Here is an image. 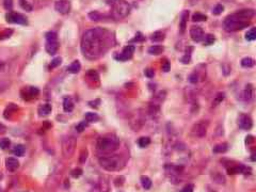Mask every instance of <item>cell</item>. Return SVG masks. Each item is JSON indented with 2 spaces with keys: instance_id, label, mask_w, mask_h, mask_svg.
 I'll return each mask as SVG.
<instances>
[{
  "instance_id": "cell-1",
  "label": "cell",
  "mask_w": 256,
  "mask_h": 192,
  "mask_svg": "<svg viewBox=\"0 0 256 192\" xmlns=\"http://www.w3.org/2000/svg\"><path fill=\"white\" fill-rule=\"evenodd\" d=\"M111 33L102 28L90 29L81 40V50L88 59H96L105 54L111 44Z\"/></svg>"
},
{
  "instance_id": "cell-2",
  "label": "cell",
  "mask_w": 256,
  "mask_h": 192,
  "mask_svg": "<svg viewBox=\"0 0 256 192\" xmlns=\"http://www.w3.org/2000/svg\"><path fill=\"white\" fill-rule=\"evenodd\" d=\"M224 28L226 31L230 32H235L238 30H242L244 28H248L250 26V21L242 19L240 17H238L235 13L232 15H228L226 18L223 21Z\"/></svg>"
},
{
  "instance_id": "cell-3",
  "label": "cell",
  "mask_w": 256,
  "mask_h": 192,
  "mask_svg": "<svg viewBox=\"0 0 256 192\" xmlns=\"http://www.w3.org/2000/svg\"><path fill=\"white\" fill-rule=\"evenodd\" d=\"M120 145V140L116 137H100L96 141V149L102 153H110L115 151Z\"/></svg>"
},
{
  "instance_id": "cell-4",
  "label": "cell",
  "mask_w": 256,
  "mask_h": 192,
  "mask_svg": "<svg viewBox=\"0 0 256 192\" xmlns=\"http://www.w3.org/2000/svg\"><path fill=\"white\" fill-rule=\"evenodd\" d=\"M123 160L119 155H109L99 158V164L107 171H116L123 166Z\"/></svg>"
},
{
  "instance_id": "cell-5",
  "label": "cell",
  "mask_w": 256,
  "mask_h": 192,
  "mask_svg": "<svg viewBox=\"0 0 256 192\" xmlns=\"http://www.w3.org/2000/svg\"><path fill=\"white\" fill-rule=\"evenodd\" d=\"M130 11V6L126 1H117L114 4L113 9H112V17L114 19H122L125 18Z\"/></svg>"
},
{
  "instance_id": "cell-6",
  "label": "cell",
  "mask_w": 256,
  "mask_h": 192,
  "mask_svg": "<svg viewBox=\"0 0 256 192\" xmlns=\"http://www.w3.org/2000/svg\"><path fill=\"white\" fill-rule=\"evenodd\" d=\"M77 141L74 137H65L62 140V153L65 158H71L74 155L75 149H76Z\"/></svg>"
},
{
  "instance_id": "cell-7",
  "label": "cell",
  "mask_w": 256,
  "mask_h": 192,
  "mask_svg": "<svg viewBox=\"0 0 256 192\" xmlns=\"http://www.w3.org/2000/svg\"><path fill=\"white\" fill-rule=\"evenodd\" d=\"M6 19L10 24H17V25H26L27 18L21 13L16 12H9L6 15Z\"/></svg>"
},
{
  "instance_id": "cell-8",
  "label": "cell",
  "mask_w": 256,
  "mask_h": 192,
  "mask_svg": "<svg viewBox=\"0 0 256 192\" xmlns=\"http://www.w3.org/2000/svg\"><path fill=\"white\" fill-rule=\"evenodd\" d=\"M192 133L193 136L199 137V138H203L206 134L207 131V122L206 121H200L197 123H195L192 127Z\"/></svg>"
},
{
  "instance_id": "cell-9",
  "label": "cell",
  "mask_w": 256,
  "mask_h": 192,
  "mask_svg": "<svg viewBox=\"0 0 256 192\" xmlns=\"http://www.w3.org/2000/svg\"><path fill=\"white\" fill-rule=\"evenodd\" d=\"M135 46L134 45H127V46L124 47V49H123V51L121 52L120 54H117L116 57H115V59L117 60V61H127L128 59H130L132 57V54H134L135 52Z\"/></svg>"
},
{
  "instance_id": "cell-10",
  "label": "cell",
  "mask_w": 256,
  "mask_h": 192,
  "mask_svg": "<svg viewBox=\"0 0 256 192\" xmlns=\"http://www.w3.org/2000/svg\"><path fill=\"white\" fill-rule=\"evenodd\" d=\"M190 36L194 42H201L204 39V31L199 26H192L190 28Z\"/></svg>"
},
{
  "instance_id": "cell-11",
  "label": "cell",
  "mask_w": 256,
  "mask_h": 192,
  "mask_svg": "<svg viewBox=\"0 0 256 192\" xmlns=\"http://www.w3.org/2000/svg\"><path fill=\"white\" fill-rule=\"evenodd\" d=\"M238 125L241 129H244V130H249V129L252 128V119L249 115L247 114H240L239 119H238Z\"/></svg>"
},
{
  "instance_id": "cell-12",
  "label": "cell",
  "mask_w": 256,
  "mask_h": 192,
  "mask_svg": "<svg viewBox=\"0 0 256 192\" xmlns=\"http://www.w3.org/2000/svg\"><path fill=\"white\" fill-rule=\"evenodd\" d=\"M227 172L228 174H232V175H234V174H244V175H247V174H251V168L243 166V164H238V166L230 168Z\"/></svg>"
},
{
  "instance_id": "cell-13",
  "label": "cell",
  "mask_w": 256,
  "mask_h": 192,
  "mask_svg": "<svg viewBox=\"0 0 256 192\" xmlns=\"http://www.w3.org/2000/svg\"><path fill=\"white\" fill-rule=\"evenodd\" d=\"M55 9L61 14H67L71 10V3L67 0H59L55 4Z\"/></svg>"
},
{
  "instance_id": "cell-14",
  "label": "cell",
  "mask_w": 256,
  "mask_h": 192,
  "mask_svg": "<svg viewBox=\"0 0 256 192\" xmlns=\"http://www.w3.org/2000/svg\"><path fill=\"white\" fill-rule=\"evenodd\" d=\"M235 14L237 15L238 17H240V18L245 19V21H249L250 18H252V17L255 16L256 11L253 9H243V10H240V11L236 12Z\"/></svg>"
},
{
  "instance_id": "cell-15",
  "label": "cell",
  "mask_w": 256,
  "mask_h": 192,
  "mask_svg": "<svg viewBox=\"0 0 256 192\" xmlns=\"http://www.w3.org/2000/svg\"><path fill=\"white\" fill-rule=\"evenodd\" d=\"M22 92H25L24 93H21V96L24 99H30V98H33V97H36L39 95L40 91L37 88H34V87H29V88L22 90Z\"/></svg>"
},
{
  "instance_id": "cell-16",
  "label": "cell",
  "mask_w": 256,
  "mask_h": 192,
  "mask_svg": "<svg viewBox=\"0 0 256 192\" xmlns=\"http://www.w3.org/2000/svg\"><path fill=\"white\" fill-rule=\"evenodd\" d=\"M6 166L9 171L15 172L19 168V161L16 158H14V157H9L6 160Z\"/></svg>"
},
{
  "instance_id": "cell-17",
  "label": "cell",
  "mask_w": 256,
  "mask_h": 192,
  "mask_svg": "<svg viewBox=\"0 0 256 192\" xmlns=\"http://www.w3.org/2000/svg\"><path fill=\"white\" fill-rule=\"evenodd\" d=\"M253 98H254V88L252 87V84H247L243 91V99L249 101H252Z\"/></svg>"
},
{
  "instance_id": "cell-18",
  "label": "cell",
  "mask_w": 256,
  "mask_h": 192,
  "mask_svg": "<svg viewBox=\"0 0 256 192\" xmlns=\"http://www.w3.org/2000/svg\"><path fill=\"white\" fill-rule=\"evenodd\" d=\"M45 49L49 54H56L58 49H59V44L58 42H47L45 45Z\"/></svg>"
},
{
  "instance_id": "cell-19",
  "label": "cell",
  "mask_w": 256,
  "mask_h": 192,
  "mask_svg": "<svg viewBox=\"0 0 256 192\" xmlns=\"http://www.w3.org/2000/svg\"><path fill=\"white\" fill-rule=\"evenodd\" d=\"M188 18H189V11H184L182 13V21H180V24H179V28L182 32H184L186 30Z\"/></svg>"
},
{
  "instance_id": "cell-20",
  "label": "cell",
  "mask_w": 256,
  "mask_h": 192,
  "mask_svg": "<svg viewBox=\"0 0 256 192\" xmlns=\"http://www.w3.org/2000/svg\"><path fill=\"white\" fill-rule=\"evenodd\" d=\"M164 50V46H160V45H154V46H150L149 48V54H154V56H158V54H162Z\"/></svg>"
},
{
  "instance_id": "cell-21",
  "label": "cell",
  "mask_w": 256,
  "mask_h": 192,
  "mask_svg": "<svg viewBox=\"0 0 256 192\" xmlns=\"http://www.w3.org/2000/svg\"><path fill=\"white\" fill-rule=\"evenodd\" d=\"M51 105L49 104H45L42 105L41 107H39V114L40 115H48V114L51 112Z\"/></svg>"
},
{
  "instance_id": "cell-22",
  "label": "cell",
  "mask_w": 256,
  "mask_h": 192,
  "mask_svg": "<svg viewBox=\"0 0 256 192\" xmlns=\"http://www.w3.org/2000/svg\"><path fill=\"white\" fill-rule=\"evenodd\" d=\"M80 68H81V65H80V62L79 61H74L73 63L67 67V71L69 72V73L72 74H77L78 72L80 71Z\"/></svg>"
},
{
  "instance_id": "cell-23",
  "label": "cell",
  "mask_w": 256,
  "mask_h": 192,
  "mask_svg": "<svg viewBox=\"0 0 256 192\" xmlns=\"http://www.w3.org/2000/svg\"><path fill=\"white\" fill-rule=\"evenodd\" d=\"M63 109L65 112H72L73 109H74V103L72 101L71 98L66 97L63 101Z\"/></svg>"
},
{
  "instance_id": "cell-24",
  "label": "cell",
  "mask_w": 256,
  "mask_h": 192,
  "mask_svg": "<svg viewBox=\"0 0 256 192\" xmlns=\"http://www.w3.org/2000/svg\"><path fill=\"white\" fill-rule=\"evenodd\" d=\"M150 40H152L153 42H161L164 40V33L161 31H156L154 32V33L152 34V36H150Z\"/></svg>"
},
{
  "instance_id": "cell-25",
  "label": "cell",
  "mask_w": 256,
  "mask_h": 192,
  "mask_svg": "<svg viewBox=\"0 0 256 192\" xmlns=\"http://www.w3.org/2000/svg\"><path fill=\"white\" fill-rule=\"evenodd\" d=\"M99 119V116L97 115V113H94V112H87L85 113V121L90 122V123H93V122H96Z\"/></svg>"
},
{
  "instance_id": "cell-26",
  "label": "cell",
  "mask_w": 256,
  "mask_h": 192,
  "mask_svg": "<svg viewBox=\"0 0 256 192\" xmlns=\"http://www.w3.org/2000/svg\"><path fill=\"white\" fill-rule=\"evenodd\" d=\"M207 21V16L205 14L197 12V13H194L192 15V21L199 22V21Z\"/></svg>"
},
{
  "instance_id": "cell-27",
  "label": "cell",
  "mask_w": 256,
  "mask_h": 192,
  "mask_svg": "<svg viewBox=\"0 0 256 192\" xmlns=\"http://www.w3.org/2000/svg\"><path fill=\"white\" fill-rule=\"evenodd\" d=\"M241 65L243 67H252L255 65V61L250 57H245L241 60Z\"/></svg>"
},
{
  "instance_id": "cell-28",
  "label": "cell",
  "mask_w": 256,
  "mask_h": 192,
  "mask_svg": "<svg viewBox=\"0 0 256 192\" xmlns=\"http://www.w3.org/2000/svg\"><path fill=\"white\" fill-rule=\"evenodd\" d=\"M25 146L24 145H21V144H18V145H16L14 148L13 149V154L15 156H18V157H21V156H24V154H25Z\"/></svg>"
},
{
  "instance_id": "cell-29",
  "label": "cell",
  "mask_w": 256,
  "mask_h": 192,
  "mask_svg": "<svg viewBox=\"0 0 256 192\" xmlns=\"http://www.w3.org/2000/svg\"><path fill=\"white\" fill-rule=\"evenodd\" d=\"M141 184H142V187L144 189H146V190H149L150 189V187H152V180L147 177V176H141Z\"/></svg>"
},
{
  "instance_id": "cell-30",
  "label": "cell",
  "mask_w": 256,
  "mask_h": 192,
  "mask_svg": "<svg viewBox=\"0 0 256 192\" xmlns=\"http://www.w3.org/2000/svg\"><path fill=\"white\" fill-rule=\"evenodd\" d=\"M138 144H139L140 148H144L150 144V139L149 137H142V138H140L139 140H138Z\"/></svg>"
},
{
  "instance_id": "cell-31",
  "label": "cell",
  "mask_w": 256,
  "mask_h": 192,
  "mask_svg": "<svg viewBox=\"0 0 256 192\" xmlns=\"http://www.w3.org/2000/svg\"><path fill=\"white\" fill-rule=\"evenodd\" d=\"M245 40H247V41H255L256 40V27L255 28L250 29L249 31L245 33Z\"/></svg>"
},
{
  "instance_id": "cell-32",
  "label": "cell",
  "mask_w": 256,
  "mask_h": 192,
  "mask_svg": "<svg viewBox=\"0 0 256 192\" xmlns=\"http://www.w3.org/2000/svg\"><path fill=\"white\" fill-rule=\"evenodd\" d=\"M89 18L93 21H98L102 18V14L97 11H92L89 13Z\"/></svg>"
},
{
  "instance_id": "cell-33",
  "label": "cell",
  "mask_w": 256,
  "mask_h": 192,
  "mask_svg": "<svg viewBox=\"0 0 256 192\" xmlns=\"http://www.w3.org/2000/svg\"><path fill=\"white\" fill-rule=\"evenodd\" d=\"M45 37H46L47 42H56L57 39H58V35H57L56 32L49 31V32H47V33L45 34Z\"/></svg>"
},
{
  "instance_id": "cell-34",
  "label": "cell",
  "mask_w": 256,
  "mask_h": 192,
  "mask_svg": "<svg viewBox=\"0 0 256 192\" xmlns=\"http://www.w3.org/2000/svg\"><path fill=\"white\" fill-rule=\"evenodd\" d=\"M13 34V30L12 29H6L3 30V31L0 32V40H6V39H9L10 36Z\"/></svg>"
},
{
  "instance_id": "cell-35",
  "label": "cell",
  "mask_w": 256,
  "mask_h": 192,
  "mask_svg": "<svg viewBox=\"0 0 256 192\" xmlns=\"http://www.w3.org/2000/svg\"><path fill=\"white\" fill-rule=\"evenodd\" d=\"M227 151V144L226 143H223V144H219V145L215 146L213 148V152L215 153H224V152Z\"/></svg>"
},
{
  "instance_id": "cell-36",
  "label": "cell",
  "mask_w": 256,
  "mask_h": 192,
  "mask_svg": "<svg viewBox=\"0 0 256 192\" xmlns=\"http://www.w3.org/2000/svg\"><path fill=\"white\" fill-rule=\"evenodd\" d=\"M99 187L102 192H108V190H109V184H108L107 180H105V178H100Z\"/></svg>"
},
{
  "instance_id": "cell-37",
  "label": "cell",
  "mask_w": 256,
  "mask_h": 192,
  "mask_svg": "<svg viewBox=\"0 0 256 192\" xmlns=\"http://www.w3.org/2000/svg\"><path fill=\"white\" fill-rule=\"evenodd\" d=\"M216 39L215 36L212 35V34H207V35L204 36V45H206V46H209V45H212L215 43Z\"/></svg>"
},
{
  "instance_id": "cell-38",
  "label": "cell",
  "mask_w": 256,
  "mask_h": 192,
  "mask_svg": "<svg viewBox=\"0 0 256 192\" xmlns=\"http://www.w3.org/2000/svg\"><path fill=\"white\" fill-rule=\"evenodd\" d=\"M10 145H11V141H10L7 138H3L0 140V148L7 149L10 148Z\"/></svg>"
},
{
  "instance_id": "cell-39",
  "label": "cell",
  "mask_w": 256,
  "mask_h": 192,
  "mask_svg": "<svg viewBox=\"0 0 256 192\" xmlns=\"http://www.w3.org/2000/svg\"><path fill=\"white\" fill-rule=\"evenodd\" d=\"M88 159V149L83 148L81 152H80V155H79V162L80 163H84Z\"/></svg>"
},
{
  "instance_id": "cell-40",
  "label": "cell",
  "mask_w": 256,
  "mask_h": 192,
  "mask_svg": "<svg viewBox=\"0 0 256 192\" xmlns=\"http://www.w3.org/2000/svg\"><path fill=\"white\" fill-rule=\"evenodd\" d=\"M19 4L24 10H26L27 12H31L32 11V7L27 2V0H19Z\"/></svg>"
},
{
  "instance_id": "cell-41",
  "label": "cell",
  "mask_w": 256,
  "mask_h": 192,
  "mask_svg": "<svg viewBox=\"0 0 256 192\" xmlns=\"http://www.w3.org/2000/svg\"><path fill=\"white\" fill-rule=\"evenodd\" d=\"M223 11H224V7H223L222 4H217V6L213 7L212 13L215 15H220V14H222Z\"/></svg>"
},
{
  "instance_id": "cell-42",
  "label": "cell",
  "mask_w": 256,
  "mask_h": 192,
  "mask_svg": "<svg viewBox=\"0 0 256 192\" xmlns=\"http://www.w3.org/2000/svg\"><path fill=\"white\" fill-rule=\"evenodd\" d=\"M61 62H62V59L61 58H55L51 62H50L49 67H50V68H56L57 66H59L60 64H61Z\"/></svg>"
},
{
  "instance_id": "cell-43",
  "label": "cell",
  "mask_w": 256,
  "mask_h": 192,
  "mask_svg": "<svg viewBox=\"0 0 256 192\" xmlns=\"http://www.w3.org/2000/svg\"><path fill=\"white\" fill-rule=\"evenodd\" d=\"M224 97H225V94H224V93H218V94H217V96L215 97V101H213V104H215V105H218V104L222 103L223 99H224Z\"/></svg>"
},
{
  "instance_id": "cell-44",
  "label": "cell",
  "mask_w": 256,
  "mask_h": 192,
  "mask_svg": "<svg viewBox=\"0 0 256 192\" xmlns=\"http://www.w3.org/2000/svg\"><path fill=\"white\" fill-rule=\"evenodd\" d=\"M3 7L7 11H11L13 7V0H3Z\"/></svg>"
},
{
  "instance_id": "cell-45",
  "label": "cell",
  "mask_w": 256,
  "mask_h": 192,
  "mask_svg": "<svg viewBox=\"0 0 256 192\" xmlns=\"http://www.w3.org/2000/svg\"><path fill=\"white\" fill-rule=\"evenodd\" d=\"M72 176L74 178H78L79 176H81L82 175V170L81 169H79V168H77V169H74V170L72 171Z\"/></svg>"
},
{
  "instance_id": "cell-46",
  "label": "cell",
  "mask_w": 256,
  "mask_h": 192,
  "mask_svg": "<svg viewBox=\"0 0 256 192\" xmlns=\"http://www.w3.org/2000/svg\"><path fill=\"white\" fill-rule=\"evenodd\" d=\"M87 76L90 77V78H92V79H96V80L99 78V76H98V74H97V72L96 71H93V69H90V71L88 72Z\"/></svg>"
},
{
  "instance_id": "cell-47",
  "label": "cell",
  "mask_w": 256,
  "mask_h": 192,
  "mask_svg": "<svg viewBox=\"0 0 256 192\" xmlns=\"http://www.w3.org/2000/svg\"><path fill=\"white\" fill-rule=\"evenodd\" d=\"M170 68H171V63L168 60H164V61L162 62V71L168 73V72L170 71Z\"/></svg>"
},
{
  "instance_id": "cell-48",
  "label": "cell",
  "mask_w": 256,
  "mask_h": 192,
  "mask_svg": "<svg viewBox=\"0 0 256 192\" xmlns=\"http://www.w3.org/2000/svg\"><path fill=\"white\" fill-rule=\"evenodd\" d=\"M85 127H87V122H80L78 125L76 126V130L78 133H82L85 129Z\"/></svg>"
},
{
  "instance_id": "cell-49",
  "label": "cell",
  "mask_w": 256,
  "mask_h": 192,
  "mask_svg": "<svg viewBox=\"0 0 256 192\" xmlns=\"http://www.w3.org/2000/svg\"><path fill=\"white\" fill-rule=\"evenodd\" d=\"M180 61L183 62L184 64H188L190 63V61H191V56H190V54L188 52V54H186L184 57H183L182 59H180Z\"/></svg>"
},
{
  "instance_id": "cell-50",
  "label": "cell",
  "mask_w": 256,
  "mask_h": 192,
  "mask_svg": "<svg viewBox=\"0 0 256 192\" xmlns=\"http://www.w3.org/2000/svg\"><path fill=\"white\" fill-rule=\"evenodd\" d=\"M193 191H194V186H193L192 184L186 185L182 190V192H193Z\"/></svg>"
},
{
  "instance_id": "cell-51",
  "label": "cell",
  "mask_w": 256,
  "mask_h": 192,
  "mask_svg": "<svg viewBox=\"0 0 256 192\" xmlns=\"http://www.w3.org/2000/svg\"><path fill=\"white\" fill-rule=\"evenodd\" d=\"M144 40H145V37L143 36V34L141 32H138V33L135 34V37L132 40V42H143Z\"/></svg>"
},
{
  "instance_id": "cell-52",
  "label": "cell",
  "mask_w": 256,
  "mask_h": 192,
  "mask_svg": "<svg viewBox=\"0 0 256 192\" xmlns=\"http://www.w3.org/2000/svg\"><path fill=\"white\" fill-rule=\"evenodd\" d=\"M189 81L191 82V83H197V81H199V76L197 75V73H193L189 76Z\"/></svg>"
},
{
  "instance_id": "cell-53",
  "label": "cell",
  "mask_w": 256,
  "mask_h": 192,
  "mask_svg": "<svg viewBox=\"0 0 256 192\" xmlns=\"http://www.w3.org/2000/svg\"><path fill=\"white\" fill-rule=\"evenodd\" d=\"M145 76L147 77V78H153L154 77V75H155V72H154V69H152V68H147V69H145Z\"/></svg>"
},
{
  "instance_id": "cell-54",
  "label": "cell",
  "mask_w": 256,
  "mask_h": 192,
  "mask_svg": "<svg viewBox=\"0 0 256 192\" xmlns=\"http://www.w3.org/2000/svg\"><path fill=\"white\" fill-rule=\"evenodd\" d=\"M10 86V82H4V81H0V92L4 91L7 87Z\"/></svg>"
},
{
  "instance_id": "cell-55",
  "label": "cell",
  "mask_w": 256,
  "mask_h": 192,
  "mask_svg": "<svg viewBox=\"0 0 256 192\" xmlns=\"http://www.w3.org/2000/svg\"><path fill=\"white\" fill-rule=\"evenodd\" d=\"M108 4H115L119 0H106Z\"/></svg>"
},
{
  "instance_id": "cell-56",
  "label": "cell",
  "mask_w": 256,
  "mask_h": 192,
  "mask_svg": "<svg viewBox=\"0 0 256 192\" xmlns=\"http://www.w3.org/2000/svg\"><path fill=\"white\" fill-rule=\"evenodd\" d=\"M6 129H7L6 126H3L2 124H0V133H6Z\"/></svg>"
},
{
  "instance_id": "cell-57",
  "label": "cell",
  "mask_w": 256,
  "mask_h": 192,
  "mask_svg": "<svg viewBox=\"0 0 256 192\" xmlns=\"http://www.w3.org/2000/svg\"><path fill=\"white\" fill-rule=\"evenodd\" d=\"M247 143H250V142H252L253 141V137L252 136H249V137H247Z\"/></svg>"
},
{
  "instance_id": "cell-58",
  "label": "cell",
  "mask_w": 256,
  "mask_h": 192,
  "mask_svg": "<svg viewBox=\"0 0 256 192\" xmlns=\"http://www.w3.org/2000/svg\"><path fill=\"white\" fill-rule=\"evenodd\" d=\"M251 160H253V161H256V154H254L252 157H251Z\"/></svg>"
},
{
  "instance_id": "cell-59",
  "label": "cell",
  "mask_w": 256,
  "mask_h": 192,
  "mask_svg": "<svg viewBox=\"0 0 256 192\" xmlns=\"http://www.w3.org/2000/svg\"><path fill=\"white\" fill-rule=\"evenodd\" d=\"M2 66H3V62H1V61H0V68H1Z\"/></svg>"
}]
</instances>
